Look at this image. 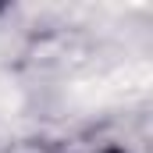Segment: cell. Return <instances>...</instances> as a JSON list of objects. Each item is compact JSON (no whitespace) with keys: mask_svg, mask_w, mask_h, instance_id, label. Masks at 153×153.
Listing matches in <instances>:
<instances>
[{"mask_svg":"<svg viewBox=\"0 0 153 153\" xmlns=\"http://www.w3.org/2000/svg\"><path fill=\"white\" fill-rule=\"evenodd\" d=\"M0 153H68V143H57L50 135H22L11 143H0Z\"/></svg>","mask_w":153,"mask_h":153,"instance_id":"2","label":"cell"},{"mask_svg":"<svg viewBox=\"0 0 153 153\" xmlns=\"http://www.w3.org/2000/svg\"><path fill=\"white\" fill-rule=\"evenodd\" d=\"M68 153H150V132L139 121H100Z\"/></svg>","mask_w":153,"mask_h":153,"instance_id":"1","label":"cell"}]
</instances>
